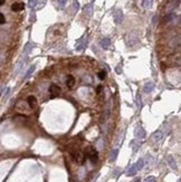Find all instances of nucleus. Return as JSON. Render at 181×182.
I'll list each match as a JSON object with an SVG mask.
<instances>
[{"label":"nucleus","mask_w":181,"mask_h":182,"mask_svg":"<svg viewBox=\"0 0 181 182\" xmlns=\"http://www.w3.org/2000/svg\"><path fill=\"white\" fill-rule=\"evenodd\" d=\"M87 44H88V37H82L77 43H76V50L78 52H83V50L87 47Z\"/></svg>","instance_id":"1"},{"label":"nucleus","mask_w":181,"mask_h":182,"mask_svg":"<svg viewBox=\"0 0 181 182\" xmlns=\"http://www.w3.org/2000/svg\"><path fill=\"white\" fill-rule=\"evenodd\" d=\"M134 135H135V137L137 140H143L146 136V132L142 126H137L134 131Z\"/></svg>","instance_id":"2"},{"label":"nucleus","mask_w":181,"mask_h":182,"mask_svg":"<svg viewBox=\"0 0 181 182\" xmlns=\"http://www.w3.org/2000/svg\"><path fill=\"white\" fill-rule=\"evenodd\" d=\"M113 18H114V21H115L116 25L122 24V21H123V11L120 10V9L115 10L113 13Z\"/></svg>","instance_id":"3"},{"label":"nucleus","mask_w":181,"mask_h":182,"mask_svg":"<svg viewBox=\"0 0 181 182\" xmlns=\"http://www.w3.org/2000/svg\"><path fill=\"white\" fill-rule=\"evenodd\" d=\"M137 41H139V39H137V37L135 35H133V34H128L126 36V44L127 46H134L137 44Z\"/></svg>","instance_id":"4"},{"label":"nucleus","mask_w":181,"mask_h":182,"mask_svg":"<svg viewBox=\"0 0 181 182\" xmlns=\"http://www.w3.org/2000/svg\"><path fill=\"white\" fill-rule=\"evenodd\" d=\"M87 158H88V160H89L91 162H93V163L97 162V160H98L97 152L95 151V150H89V151L87 152Z\"/></svg>","instance_id":"5"},{"label":"nucleus","mask_w":181,"mask_h":182,"mask_svg":"<svg viewBox=\"0 0 181 182\" xmlns=\"http://www.w3.org/2000/svg\"><path fill=\"white\" fill-rule=\"evenodd\" d=\"M49 93L53 96H57L60 93V88L59 86H57L56 84H51V85L49 86Z\"/></svg>","instance_id":"6"},{"label":"nucleus","mask_w":181,"mask_h":182,"mask_svg":"<svg viewBox=\"0 0 181 182\" xmlns=\"http://www.w3.org/2000/svg\"><path fill=\"white\" fill-rule=\"evenodd\" d=\"M99 44H101V47H102V48L107 49V48L109 47V45H111V39L107 38V37H104V38L101 39Z\"/></svg>","instance_id":"7"},{"label":"nucleus","mask_w":181,"mask_h":182,"mask_svg":"<svg viewBox=\"0 0 181 182\" xmlns=\"http://www.w3.org/2000/svg\"><path fill=\"white\" fill-rule=\"evenodd\" d=\"M84 13L87 17H92V15H93V4L92 3H88L84 7Z\"/></svg>","instance_id":"8"},{"label":"nucleus","mask_w":181,"mask_h":182,"mask_svg":"<svg viewBox=\"0 0 181 182\" xmlns=\"http://www.w3.org/2000/svg\"><path fill=\"white\" fill-rule=\"evenodd\" d=\"M163 136H164V134H163L162 131L158 130V131H155L154 134H153V140H154L155 142H160L161 140L163 139Z\"/></svg>","instance_id":"9"},{"label":"nucleus","mask_w":181,"mask_h":182,"mask_svg":"<svg viewBox=\"0 0 181 182\" xmlns=\"http://www.w3.org/2000/svg\"><path fill=\"white\" fill-rule=\"evenodd\" d=\"M154 87H155L154 83H152V82H147V83H145V84H144L143 90H144V92H145V93H151L152 91L154 90Z\"/></svg>","instance_id":"10"},{"label":"nucleus","mask_w":181,"mask_h":182,"mask_svg":"<svg viewBox=\"0 0 181 182\" xmlns=\"http://www.w3.org/2000/svg\"><path fill=\"white\" fill-rule=\"evenodd\" d=\"M27 103H28V105H29L30 109H36V106H37V100H36V97L35 96H29L27 99Z\"/></svg>","instance_id":"11"},{"label":"nucleus","mask_w":181,"mask_h":182,"mask_svg":"<svg viewBox=\"0 0 181 182\" xmlns=\"http://www.w3.org/2000/svg\"><path fill=\"white\" fill-rule=\"evenodd\" d=\"M25 8V4L21 3V2H17V3H13L11 6V10L12 11H20Z\"/></svg>","instance_id":"12"},{"label":"nucleus","mask_w":181,"mask_h":182,"mask_svg":"<svg viewBox=\"0 0 181 182\" xmlns=\"http://www.w3.org/2000/svg\"><path fill=\"white\" fill-rule=\"evenodd\" d=\"M177 18H179V17L175 15L174 12H169L168 15H166V17H165V20L168 21V22H174Z\"/></svg>","instance_id":"13"},{"label":"nucleus","mask_w":181,"mask_h":182,"mask_svg":"<svg viewBox=\"0 0 181 182\" xmlns=\"http://www.w3.org/2000/svg\"><path fill=\"white\" fill-rule=\"evenodd\" d=\"M136 168H135V164H132L130 168L127 169V171H126V175L127 176H133V175H135L136 174Z\"/></svg>","instance_id":"14"},{"label":"nucleus","mask_w":181,"mask_h":182,"mask_svg":"<svg viewBox=\"0 0 181 182\" xmlns=\"http://www.w3.org/2000/svg\"><path fill=\"white\" fill-rule=\"evenodd\" d=\"M166 161H168V163H169V165L171 166V169H177V163H175V161H174V159H173V156H171V155H169L168 156V159H166Z\"/></svg>","instance_id":"15"},{"label":"nucleus","mask_w":181,"mask_h":182,"mask_svg":"<svg viewBox=\"0 0 181 182\" xmlns=\"http://www.w3.org/2000/svg\"><path fill=\"white\" fill-rule=\"evenodd\" d=\"M32 47H34V45H32L31 43H27L26 46H25V48H23V54L28 55L32 50Z\"/></svg>","instance_id":"16"},{"label":"nucleus","mask_w":181,"mask_h":182,"mask_svg":"<svg viewBox=\"0 0 181 182\" xmlns=\"http://www.w3.org/2000/svg\"><path fill=\"white\" fill-rule=\"evenodd\" d=\"M144 166V160L143 159H140V160H137V162L135 163V168H136V171H140L143 169Z\"/></svg>","instance_id":"17"},{"label":"nucleus","mask_w":181,"mask_h":182,"mask_svg":"<svg viewBox=\"0 0 181 182\" xmlns=\"http://www.w3.org/2000/svg\"><path fill=\"white\" fill-rule=\"evenodd\" d=\"M152 4H153V0H143L142 1V6L145 9H150L152 7Z\"/></svg>","instance_id":"18"},{"label":"nucleus","mask_w":181,"mask_h":182,"mask_svg":"<svg viewBox=\"0 0 181 182\" xmlns=\"http://www.w3.org/2000/svg\"><path fill=\"white\" fill-rule=\"evenodd\" d=\"M35 69H36V66H35V65H32V66H30V67H29V69H28V71H27V73H26L25 77H23V79H27V78H29L31 74L35 72Z\"/></svg>","instance_id":"19"},{"label":"nucleus","mask_w":181,"mask_h":182,"mask_svg":"<svg viewBox=\"0 0 181 182\" xmlns=\"http://www.w3.org/2000/svg\"><path fill=\"white\" fill-rule=\"evenodd\" d=\"M117 154H118V150L117 149H114V150L111 152V155H109V161H115L116 158H117Z\"/></svg>","instance_id":"20"},{"label":"nucleus","mask_w":181,"mask_h":182,"mask_svg":"<svg viewBox=\"0 0 181 182\" xmlns=\"http://www.w3.org/2000/svg\"><path fill=\"white\" fill-rule=\"evenodd\" d=\"M66 84H67L68 87H73L74 84H75V78L73 76H68L67 77V81H66Z\"/></svg>","instance_id":"21"},{"label":"nucleus","mask_w":181,"mask_h":182,"mask_svg":"<svg viewBox=\"0 0 181 182\" xmlns=\"http://www.w3.org/2000/svg\"><path fill=\"white\" fill-rule=\"evenodd\" d=\"M130 145L132 146L133 151H134V152H136L137 150H139V147H140V145H141V144H140V143H136V141L134 140V141H132V142H131V144H130Z\"/></svg>","instance_id":"22"},{"label":"nucleus","mask_w":181,"mask_h":182,"mask_svg":"<svg viewBox=\"0 0 181 182\" xmlns=\"http://www.w3.org/2000/svg\"><path fill=\"white\" fill-rule=\"evenodd\" d=\"M37 3H38V0H28V6H29L31 9L36 8Z\"/></svg>","instance_id":"23"},{"label":"nucleus","mask_w":181,"mask_h":182,"mask_svg":"<svg viewBox=\"0 0 181 182\" xmlns=\"http://www.w3.org/2000/svg\"><path fill=\"white\" fill-rule=\"evenodd\" d=\"M66 2H67V0H57V3H58V7L60 9H63L66 6Z\"/></svg>","instance_id":"24"},{"label":"nucleus","mask_w":181,"mask_h":182,"mask_svg":"<svg viewBox=\"0 0 181 182\" xmlns=\"http://www.w3.org/2000/svg\"><path fill=\"white\" fill-rule=\"evenodd\" d=\"M73 7H74V10L75 11H77L78 9H79V2L77 1V0H74V1H73Z\"/></svg>","instance_id":"25"},{"label":"nucleus","mask_w":181,"mask_h":182,"mask_svg":"<svg viewBox=\"0 0 181 182\" xmlns=\"http://www.w3.org/2000/svg\"><path fill=\"white\" fill-rule=\"evenodd\" d=\"M25 62H26V60H21V62L20 63H19L18 64V66H17V69H16V74L19 72V71H20V69H21V67H22V65L23 64H25Z\"/></svg>","instance_id":"26"},{"label":"nucleus","mask_w":181,"mask_h":182,"mask_svg":"<svg viewBox=\"0 0 181 182\" xmlns=\"http://www.w3.org/2000/svg\"><path fill=\"white\" fill-rule=\"evenodd\" d=\"M105 76H106V74H105V72H104V71H101L98 73V78L99 79H104V78H105Z\"/></svg>","instance_id":"27"},{"label":"nucleus","mask_w":181,"mask_h":182,"mask_svg":"<svg viewBox=\"0 0 181 182\" xmlns=\"http://www.w3.org/2000/svg\"><path fill=\"white\" fill-rule=\"evenodd\" d=\"M121 173V171H120V169H115V170H113V175L115 176V178H117L118 176V174Z\"/></svg>","instance_id":"28"},{"label":"nucleus","mask_w":181,"mask_h":182,"mask_svg":"<svg viewBox=\"0 0 181 182\" xmlns=\"http://www.w3.org/2000/svg\"><path fill=\"white\" fill-rule=\"evenodd\" d=\"M144 182H155V178L154 176H149Z\"/></svg>","instance_id":"29"},{"label":"nucleus","mask_w":181,"mask_h":182,"mask_svg":"<svg viewBox=\"0 0 181 182\" xmlns=\"http://www.w3.org/2000/svg\"><path fill=\"white\" fill-rule=\"evenodd\" d=\"M4 20H6V19H4V16L2 15L1 12H0V25H1V24H4Z\"/></svg>","instance_id":"30"},{"label":"nucleus","mask_w":181,"mask_h":182,"mask_svg":"<svg viewBox=\"0 0 181 182\" xmlns=\"http://www.w3.org/2000/svg\"><path fill=\"white\" fill-rule=\"evenodd\" d=\"M116 73H118V74H120V73H121V69H120V66H118V67L116 68Z\"/></svg>","instance_id":"31"},{"label":"nucleus","mask_w":181,"mask_h":182,"mask_svg":"<svg viewBox=\"0 0 181 182\" xmlns=\"http://www.w3.org/2000/svg\"><path fill=\"white\" fill-rule=\"evenodd\" d=\"M4 1H6V0H0V6H1V4H3Z\"/></svg>","instance_id":"32"},{"label":"nucleus","mask_w":181,"mask_h":182,"mask_svg":"<svg viewBox=\"0 0 181 182\" xmlns=\"http://www.w3.org/2000/svg\"><path fill=\"white\" fill-rule=\"evenodd\" d=\"M134 182H140V178H136V179L134 180Z\"/></svg>","instance_id":"33"},{"label":"nucleus","mask_w":181,"mask_h":182,"mask_svg":"<svg viewBox=\"0 0 181 182\" xmlns=\"http://www.w3.org/2000/svg\"><path fill=\"white\" fill-rule=\"evenodd\" d=\"M178 182H180V180H179V181H178Z\"/></svg>","instance_id":"34"}]
</instances>
